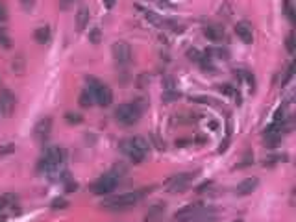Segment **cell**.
I'll return each mask as SVG.
<instances>
[{"instance_id":"cell-1","label":"cell","mask_w":296,"mask_h":222,"mask_svg":"<svg viewBox=\"0 0 296 222\" xmlns=\"http://www.w3.org/2000/svg\"><path fill=\"white\" fill-rule=\"evenodd\" d=\"M148 192V189H141V191H133V192H123V195H117V197H109L106 200L100 202V207L106 209V211L111 213H123L132 209V207L137 206L143 197Z\"/></svg>"},{"instance_id":"cell-2","label":"cell","mask_w":296,"mask_h":222,"mask_svg":"<svg viewBox=\"0 0 296 222\" xmlns=\"http://www.w3.org/2000/svg\"><path fill=\"white\" fill-rule=\"evenodd\" d=\"M144 106H146V102L144 100L124 102V104H121V106L115 109V121L126 128L137 124V122L141 121V117H143Z\"/></svg>"},{"instance_id":"cell-3","label":"cell","mask_w":296,"mask_h":222,"mask_svg":"<svg viewBox=\"0 0 296 222\" xmlns=\"http://www.w3.org/2000/svg\"><path fill=\"white\" fill-rule=\"evenodd\" d=\"M200 171H191V172H178L170 176L167 182H165V189L169 192H184L189 189V185L194 182V178L198 176Z\"/></svg>"},{"instance_id":"cell-4","label":"cell","mask_w":296,"mask_h":222,"mask_svg":"<svg viewBox=\"0 0 296 222\" xmlns=\"http://www.w3.org/2000/svg\"><path fill=\"white\" fill-rule=\"evenodd\" d=\"M121 183V180H119L117 176H113L111 172L107 171L104 176H100L97 180V182L91 183V192L93 195H97V197H106V195H109V192H113L115 189H117V185Z\"/></svg>"},{"instance_id":"cell-5","label":"cell","mask_w":296,"mask_h":222,"mask_svg":"<svg viewBox=\"0 0 296 222\" xmlns=\"http://www.w3.org/2000/svg\"><path fill=\"white\" fill-rule=\"evenodd\" d=\"M111 55L115 63H117V67L124 69L126 65H130V61L133 58V50L130 43H126V41H115L111 45Z\"/></svg>"},{"instance_id":"cell-6","label":"cell","mask_w":296,"mask_h":222,"mask_svg":"<svg viewBox=\"0 0 296 222\" xmlns=\"http://www.w3.org/2000/svg\"><path fill=\"white\" fill-rule=\"evenodd\" d=\"M204 204L202 202H194V204H187L182 209L174 213V220L172 222H191L194 217H198L200 213L204 211Z\"/></svg>"},{"instance_id":"cell-7","label":"cell","mask_w":296,"mask_h":222,"mask_svg":"<svg viewBox=\"0 0 296 222\" xmlns=\"http://www.w3.org/2000/svg\"><path fill=\"white\" fill-rule=\"evenodd\" d=\"M52 126H54V119L50 115L39 119L36 122V126H34V139L37 143H46L52 133Z\"/></svg>"},{"instance_id":"cell-8","label":"cell","mask_w":296,"mask_h":222,"mask_svg":"<svg viewBox=\"0 0 296 222\" xmlns=\"http://www.w3.org/2000/svg\"><path fill=\"white\" fill-rule=\"evenodd\" d=\"M17 109V96L10 89L0 91V115L2 117H13Z\"/></svg>"},{"instance_id":"cell-9","label":"cell","mask_w":296,"mask_h":222,"mask_svg":"<svg viewBox=\"0 0 296 222\" xmlns=\"http://www.w3.org/2000/svg\"><path fill=\"white\" fill-rule=\"evenodd\" d=\"M93 96H95V104H98V106L109 107L113 104V89L104 81H100V86L93 91Z\"/></svg>"},{"instance_id":"cell-10","label":"cell","mask_w":296,"mask_h":222,"mask_svg":"<svg viewBox=\"0 0 296 222\" xmlns=\"http://www.w3.org/2000/svg\"><path fill=\"white\" fill-rule=\"evenodd\" d=\"M119 147H121V150H123L124 156H126L132 163H135V165H137V163H143L144 159H146V156H144L143 152H139L137 148L133 147L132 143H130V139H123Z\"/></svg>"},{"instance_id":"cell-11","label":"cell","mask_w":296,"mask_h":222,"mask_svg":"<svg viewBox=\"0 0 296 222\" xmlns=\"http://www.w3.org/2000/svg\"><path fill=\"white\" fill-rule=\"evenodd\" d=\"M235 36L239 37L245 45H250L252 41H254V28L248 20H239L237 24H235Z\"/></svg>"},{"instance_id":"cell-12","label":"cell","mask_w":296,"mask_h":222,"mask_svg":"<svg viewBox=\"0 0 296 222\" xmlns=\"http://www.w3.org/2000/svg\"><path fill=\"white\" fill-rule=\"evenodd\" d=\"M257 187H259V178L257 176L245 178V180L237 185L235 195H237V197H248V195H252L254 191H257Z\"/></svg>"},{"instance_id":"cell-13","label":"cell","mask_w":296,"mask_h":222,"mask_svg":"<svg viewBox=\"0 0 296 222\" xmlns=\"http://www.w3.org/2000/svg\"><path fill=\"white\" fill-rule=\"evenodd\" d=\"M204 36L211 43H222V39L226 37V30L222 24H208L204 26Z\"/></svg>"},{"instance_id":"cell-14","label":"cell","mask_w":296,"mask_h":222,"mask_svg":"<svg viewBox=\"0 0 296 222\" xmlns=\"http://www.w3.org/2000/svg\"><path fill=\"white\" fill-rule=\"evenodd\" d=\"M165 211H167V204L165 202H159V204H154L146 209L144 213V220L146 222H158L163 218Z\"/></svg>"},{"instance_id":"cell-15","label":"cell","mask_w":296,"mask_h":222,"mask_svg":"<svg viewBox=\"0 0 296 222\" xmlns=\"http://www.w3.org/2000/svg\"><path fill=\"white\" fill-rule=\"evenodd\" d=\"M281 139H283V133H281V131L271 130V128H267V130L263 131V145H265L267 148L280 147Z\"/></svg>"},{"instance_id":"cell-16","label":"cell","mask_w":296,"mask_h":222,"mask_svg":"<svg viewBox=\"0 0 296 222\" xmlns=\"http://www.w3.org/2000/svg\"><path fill=\"white\" fill-rule=\"evenodd\" d=\"M89 20H91V11L85 4H82L76 11V30L83 32L89 26Z\"/></svg>"},{"instance_id":"cell-17","label":"cell","mask_w":296,"mask_h":222,"mask_svg":"<svg viewBox=\"0 0 296 222\" xmlns=\"http://www.w3.org/2000/svg\"><path fill=\"white\" fill-rule=\"evenodd\" d=\"M50 37H52V28L48 24L39 26V28L34 30V39H36V43H39V45H48V43H50Z\"/></svg>"},{"instance_id":"cell-18","label":"cell","mask_w":296,"mask_h":222,"mask_svg":"<svg viewBox=\"0 0 296 222\" xmlns=\"http://www.w3.org/2000/svg\"><path fill=\"white\" fill-rule=\"evenodd\" d=\"M130 143H132L133 147L137 148L139 152H143L144 156H148V154H150V141H148L146 137H143V135L130 137Z\"/></svg>"},{"instance_id":"cell-19","label":"cell","mask_w":296,"mask_h":222,"mask_svg":"<svg viewBox=\"0 0 296 222\" xmlns=\"http://www.w3.org/2000/svg\"><path fill=\"white\" fill-rule=\"evenodd\" d=\"M285 163V161H289V154H271V156H267L265 157V161H263V165L267 166V169H272V166H276L278 163Z\"/></svg>"},{"instance_id":"cell-20","label":"cell","mask_w":296,"mask_h":222,"mask_svg":"<svg viewBox=\"0 0 296 222\" xmlns=\"http://www.w3.org/2000/svg\"><path fill=\"white\" fill-rule=\"evenodd\" d=\"M78 104H80V107H83V109H89V107L95 104L93 93L89 91V89H83V91L80 93V96H78Z\"/></svg>"},{"instance_id":"cell-21","label":"cell","mask_w":296,"mask_h":222,"mask_svg":"<svg viewBox=\"0 0 296 222\" xmlns=\"http://www.w3.org/2000/svg\"><path fill=\"white\" fill-rule=\"evenodd\" d=\"M11 71L15 72V74H24L26 71V60L22 54H17L11 61Z\"/></svg>"},{"instance_id":"cell-22","label":"cell","mask_w":296,"mask_h":222,"mask_svg":"<svg viewBox=\"0 0 296 222\" xmlns=\"http://www.w3.org/2000/svg\"><path fill=\"white\" fill-rule=\"evenodd\" d=\"M17 198H19V197H17L15 192H4V195L0 197V211L8 209L10 206H15Z\"/></svg>"},{"instance_id":"cell-23","label":"cell","mask_w":296,"mask_h":222,"mask_svg":"<svg viewBox=\"0 0 296 222\" xmlns=\"http://www.w3.org/2000/svg\"><path fill=\"white\" fill-rule=\"evenodd\" d=\"M0 46H2V48H6V50H10L11 46H13L11 34H10V30H8L6 26H0Z\"/></svg>"},{"instance_id":"cell-24","label":"cell","mask_w":296,"mask_h":222,"mask_svg":"<svg viewBox=\"0 0 296 222\" xmlns=\"http://www.w3.org/2000/svg\"><path fill=\"white\" fill-rule=\"evenodd\" d=\"M213 207H204V211L200 213L198 217H194L191 222H217V217L215 215H208V213H213Z\"/></svg>"},{"instance_id":"cell-25","label":"cell","mask_w":296,"mask_h":222,"mask_svg":"<svg viewBox=\"0 0 296 222\" xmlns=\"http://www.w3.org/2000/svg\"><path fill=\"white\" fill-rule=\"evenodd\" d=\"M65 121H67V124H71V126H74V124H82L83 115L82 113H78V111H67Z\"/></svg>"},{"instance_id":"cell-26","label":"cell","mask_w":296,"mask_h":222,"mask_svg":"<svg viewBox=\"0 0 296 222\" xmlns=\"http://www.w3.org/2000/svg\"><path fill=\"white\" fill-rule=\"evenodd\" d=\"M182 98V93L178 89H169V91H163V96H161V100L165 104H170V102H178Z\"/></svg>"},{"instance_id":"cell-27","label":"cell","mask_w":296,"mask_h":222,"mask_svg":"<svg viewBox=\"0 0 296 222\" xmlns=\"http://www.w3.org/2000/svg\"><path fill=\"white\" fill-rule=\"evenodd\" d=\"M104 39V34L100 28H91V32H89V43H93V45H100Z\"/></svg>"},{"instance_id":"cell-28","label":"cell","mask_w":296,"mask_h":222,"mask_svg":"<svg viewBox=\"0 0 296 222\" xmlns=\"http://www.w3.org/2000/svg\"><path fill=\"white\" fill-rule=\"evenodd\" d=\"M252 163H254V154H252V152L248 150V152H245V156H243V161L237 163V165H235L233 169L237 171V169H245V166H252Z\"/></svg>"},{"instance_id":"cell-29","label":"cell","mask_w":296,"mask_h":222,"mask_svg":"<svg viewBox=\"0 0 296 222\" xmlns=\"http://www.w3.org/2000/svg\"><path fill=\"white\" fill-rule=\"evenodd\" d=\"M113 174V176H117L119 180H123L124 176H126V172H128V169H126V165H123V163H115V165L111 166V171H109Z\"/></svg>"},{"instance_id":"cell-30","label":"cell","mask_w":296,"mask_h":222,"mask_svg":"<svg viewBox=\"0 0 296 222\" xmlns=\"http://www.w3.org/2000/svg\"><path fill=\"white\" fill-rule=\"evenodd\" d=\"M285 48L289 54H294L296 52V36L294 32H289V36L285 37Z\"/></svg>"},{"instance_id":"cell-31","label":"cell","mask_w":296,"mask_h":222,"mask_svg":"<svg viewBox=\"0 0 296 222\" xmlns=\"http://www.w3.org/2000/svg\"><path fill=\"white\" fill-rule=\"evenodd\" d=\"M144 17H146V20L150 22V24L154 26H163V19L158 15V13H154V11H144Z\"/></svg>"},{"instance_id":"cell-32","label":"cell","mask_w":296,"mask_h":222,"mask_svg":"<svg viewBox=\"0 0 296 222\" xmlns=\"http://www.w3.org/2000/svg\"><path fill=\"white\" fill-rule=\"evenodd\" d=\"M50 207L52 209H56V211L57 209H67V207H69V200H65L63 197H56L50 202Z\"/></svg>"},{"instance_id":"cell-33","label":"cell","mask_w":296,"mask_h":222,"mask_svg":"<svg viewBox=\"0 0 296 222\" xmlns=\"http://www.w3.org/2000/svg\"><path fill=\"white\" fill-rule=\"evenodd\" d=\"M15 143H4V145H0V157H6V156H11L13 152H15Z\"/></svg>"},{"instance_id":"cell-34","label":"cell","mask_w":296,"mask_h":222,"mask_svg":"<svg viewBox=\"0 0 296 222\" xmlns=\"http://www.w3.org/2000/svg\"><path fill=\"white\" fill-rule=\"evenodd\" d=\"M294 67H296V63L292 61L291 65L287 67V71H285V74H283V80H281V87H285L289 81L292 80V74H294Z\"/></svg>"},{"instance_id":"cell-35","label":"cell","mask_w":296,"mask_h":222,"mask_svg":"<svg viewBox=\"0 0 296 222\" xmlns=\"http://www.w3.org/2000/svg\"><path fill=\"white\" fill-rule=\"evenodd\" d=\"M148 84H150V78H148L146 72H143V74H139L135 78V87L137 89H144V87H148Z\"/></svg>"},{"instance_id":"cell-36","label":"cell","mask_w":296,"mask_h":222,"mask_svg":"<svg viewBox=\"0 0 296 222\" xmlns=\"http://www.w3.org/2000/svg\"><path fill=\"white\" fill-rule=\"evenodd\" d=\"M285 15L291 22H296V13H294V8H292L291 0H285Z\"/></svg>"},{"instance_id":"cell-37","label":"cell","mask_w":296,"mask_h":222,"mask_svg":"<svg viewBox=\"0 0 296 222\" xmlns=\"http://www.w3.org/2000/svg\"><path fill=\"white\" fill-rule=\"evenodd\" d=\"M217 89H219L220 93H224L226 96H235V95H237V93H239V91H237V89H235L233 86H228V84H226V86H219V87H217Z\"/></svg>"},{"instance_id":"cell-38","label":"cell","mask_w":296,"mask_h":222,"mask_svg":"<svg viewBox=\"0 0 296 222\" xmlns=\"http://www.w3.org/2000/svg\"><path fill=\"white\" fill-rule=\"evenodd\" d=\"M200 58H202V52H200L198 48H194V46L187 48V60H191V61H198Z\"/></svg>"},{"instance_id":"cell-39","label":"cell","mask_w":296,"mask_h":222,"mask_svg":"<svg viewBox=\"0 0 296 222\" xmlns=\"http://www.w3.org/2000/svg\"><path fill=\"white\" fill-rule=\"evenodd\" d=\"M10 17V11H8V4H6L4 0H0V22H6Z\"/></svg>"},{"instance_id":"cell-40","label":"cell","mask_w":296,"mask_h":222,"mask_svg":"<svg viewBox=\"0 0 296 222\" xmlns=\"http://www.w3.org/2000/svg\"><path fill=\"white\" fill-rule=\"evenodd\" d=\"M163 87H165V91H169V89H176V78H174V76H165L163 78Z\"/></svg>"},{"instance_id":"cell-41","label":"cell","mask_w":296,"mask_h":222,"mask_svg":"<svg viewBox=\"0 0 296 222\" xmlns=\"http://www.w3.org/2000/svg\"><path fill=\"white\" fill-rule=\"evenodd\" d=\"M191 102H196V104H213V106H217V102L211 100V98H208V96H191Z\"/></svg>"},{"instance_id":"cell-42","label":"cell","mask_w":296,"mask_h":222,"mask_svg":"<svg viewBox=\"0 0 296 222\" xmlns=\"http://www.w3.org/2000/svg\"><path fill=\"white\" fill-rule=\"evenodd\" d=\"M65 183V191L67 192H74V191H78V182L76 180H72V178H69L67 182H63Z\"/></svg>"},{"instance_id":"cell-43","label":"cell","mask_w":296,"mask_h":222,"mask_svg":"<svg viewBox=\"0 0 296 222\" xmlns=\"http://www.w3.org/2000/svg\"><path fill=\"white\" fill-rule=\"evenodd\" d=\"M213 180H208V182H204V183H200L198 187H196V192H198V195H202V192H205V191H210L211 187H213Z\"/></svg>"},{"instance_id":"cell-44","label":"cell","mask_w":296,"mask_h":222,"mask_svg":"<svg viewBox=\"0 0 296 222\" xmlns=\"http://www.w3.org/2000/svg\"><path fill=\"white\" fill-rule=\"evenodd\" d=\"M21 2V8L24 11H32L34 8H36V2L37 0H19Z\"/></svg>"},{"instance_id":"cell-45","label":"cell","mask_w":296,"mask_h":222,"mask_svg":"<svg viewBox=\"0 0 296 222\" xmlns=\"http://www.w3.org/2000/svg\"><path fill=\"white\" fill-rule=\"evenodd\" d=\"M230 139H231V137H228V135L224 137V141L220 143V147L217 148V152H219V154H224V152L228 150V147H230Z\"/></svg>"},{"instance_id":"cell-46","label":"cell","mask_w":296,"mask_h":222,"mask_svg":"<svg viewBox=\"0 0 296 222\" xmlns=\"http://www.w3.org/2000/svg\"><path fill=\"white\" fill-rule=\"evenodd\" d=\"M189 145H193V139H178V141H176V147L178 148L189 147Z\"/></svg>"},{"instance_id":"cell-47","label":"cell","mask_w":296,"mask_h":222,"mask_svg":"<svg viewBox=\"0 0 296 222\" xmlns=\"http://www.w3.org/2000/svg\"><path fill=\"white\" fill-rule=\"evenodd\" d=\"M231 131H233V122H231V117H228V121H226V135L231 137Z\"/></svg>"},{"instance_id":"cell-48","label":"cell","mask_w":296,"mask_h":222,"mask_svg":"<svg viewBox=\"0 0 296 222\" xmlns=\"http://www.w3.org/2000/svg\"><path fill=\"white\" fill-rule=\"evenodd\" d=\"M74 2H76V0H60V8H62V10H69Z\"/></svg>"},{"instance_id":"cell-49","label":"cell","mask_w":296,"mask_h":222,"mask_svg":"<svg viewBox=\"0 0 296 222\" xmlns=\"http://www.w3.org/2000/svg\"><path fill=\"white\" fill-rule=\"evenodd\" d=\"M150 139H152V143L156 145V147H158V150H163V148H165V145H161V143H159V139L156 135H154V133L150 135Z\"/></svg>"},{"instance_id":"cell-50","label":"cell","mask_w":296,"mask_h":222,"mask_svg":"<svg viewBox=\"0 0 296 222\" xmlns=\"http://www.w3.org/2000/svg\"><path fill=\"white\" fill-rule=\"evenodd\" d=\"M208 126H210L211 131H217V130H219V122H217V121H210V122H208Z\"/></svg>"},{"instance_id":"cell-51","label":"cell","mask_w":296,"mask_h":222,"mask_svg":"<svg viewBox=\"0 0 296 222\" xmlns=\"http://www.w3.org/2000/svg\"><path fill=\"white\" fill-rule=\"evenodd\" d=\"M115 2H117V0H104V6H106L107 10H113V8H115Z\"/></svg>"},{"instance_id":"cell-52","label":"cell","mask_w":296,"mask_h":222,"mask_svg":"<svg viewBox=\"0 0 296 222\" xmlns=\"http://www.w3.org/2000/svg\"><path fill=\"white\" fill-rule=\"evenodd\" d=\"M196 143H198V145H204V143H205V137L204 135H196Z\"/></svg>"},{"instance_id":"cell-53","label":"cell","mask_w":296,"mask_h":222,"mask_svg":"<svg viewBox=\"0 0 296 222\" xmlns=\"http://www.w3.org/2000/svg\"><path fill=\"white\" fill-rule=\"evenodd\" d=\"M233 222H245V220H243V218H235Z\"/></svg>"}]
</instances>
